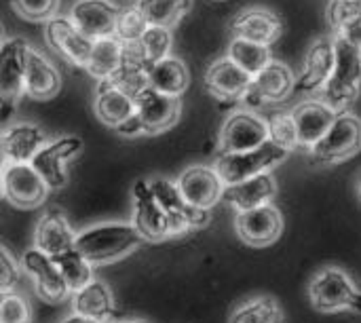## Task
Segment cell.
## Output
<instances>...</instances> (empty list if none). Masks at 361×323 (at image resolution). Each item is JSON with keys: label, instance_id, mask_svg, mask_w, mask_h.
Masks as SVG:
<instances>
[{"label": "cell", "instance_id": "cell-1", "mask_svg": "<svg viewBox=\"0 0 361 323\" xmlns=\"http://www.w3.org/2000/svg\"><path fill=\"white\" fill-rule=\"evenodd\" d=\"M144 239L125 222H104L76 233L74 250L89 264H110L133 254Z\"/></svg>", "mask_w": 361, "mask_h": 323}, {"label": "cell", "instance_id": "cell-2", "mask_svg": "<svg viewBox=\"0 0 361 323\" xmlns=\"http://www.w3.org/2000/svg\"><path fill=\"white\" fill-rule=\"evenodd\" d=\"M332 36V34H330ZM334 38V36H332ZM334 70L319 91L322 97L336 114L347 112L361 91V51L343 38H334Z\"/></svg>", "mask_w": 361, "mask_h": 323}, {"label": "cell", "instance_id": "cell-3", "mask_svg": "<svg viewBox=\"0 0 361 323\" xmlns=\"http://www.w3.org/2000/svg\"><path fill=\"white\" fill-rule=\"evenodd\" d=\"M309 300L319 313H361V290L341 267H324L311 277Z\"/></svg>", "mask_w": 361, "mask_h": 323}, {"label": "cell", "instance_id": "cell-4", "mask_svg": "<svg viewBox=\"0 0 361 323\" xmlns=\"http://www.w3.org/2000/svg\"><path fill=\"white\" fill-rule=\"evenodd\" d=\"M288 154L290 152H286L283 148H279L277 144H273L269 140L254 150L220 152V157L216 159V163L212 167L216 169V173L224 182V186H231V184L250 180L254 176L273 171L275 167H279L288 159Z\"/></svg>", "mask_w": 361, "mask_h": 323}, {"label": "cell", "instance_id": "cell-5", "mask_svg": "<svg viewBox=\"0 0 361 323\" xmlns=\"http://www.w3.org/2000/svg\"><path fill=\"white\" fill-rule=\"evenodd\" d=\"M361 150V118L343 112L336 114L330 129L324 133V138L309 150L311 161L319 167L324 165H336L351 157H355Z\"/></svg>", "mask_w": 361, "mask_h": 323}, {"label": "cell", "instance_id": "cell-6", "mask_svg": "<svg viewBox=\"0 0 361 323\" xmlns=\"http://www.w3.org/2000/svg\"><path fill=\"white\" fill-rule=\"evenodd\" d=\"M148 184H150L154 199L159 201L161 209L165 212V216L169 220V237H182V235L203 228L212 222V212L197 209V207L188 205L182 199L176 182H171L167 178H152V180H148Z\"/></svg>", "mask_w": 361, "mask_h": 323}, {"label": "cell", "instance_id": "cell-7", "mask_svg": "<svg viewBox=\"0 0 361 323\" xmlns=\"http://www.w3.org/2000/svg\"><path fill=\"white\" fill-rule=\"evenodd\" d=\"M30 42L25 38H8L0 42V118L11 116L23 97L25 55Z\"/></svg>", "mask_w": 361, "mask_h": 323}, {"label": "cell", "instance_id": "cell-8", "mask_svg": "<svg viewBox=\"0 0 361 323\" xmlns=\"http://www.w3.org/2000/svg\"><path fill=\"white\" fill-rule=\"evenodd\" d=\"M82 150V140L76 135H61L47 142L30 161L34 171L42 178L49 190H61L68 184V161Z\"/></svg>", "mask_w": 361, "mask_h": 323}, {"label": "cell", "instance_id": "cell-9", "mask_svg": "<svg viewBox=\"0 0 361 323\" xmlns=\"http://www.w3.org/2000/svg\"><path fill=\"white\" fill-rule=\"evenodd\" d=\"M269 142V121L254 110L233 112L220 129V152H245Z\"/></svg>", "mask_w": 361, "mask_h": 323}, {"label": "cell", "instance_id": "cell-10", "mask_svg": "<svg viewBox=\"0 0 361 323\" xmlns=\"http://www.w3.org/2000/svg\"><path fill=\"white\" fill-rule=\"evenodd\" d=\"M296 87V76L294 70L277 59H271V63L252 78L250 89L243 95V104L247 108H260V106H271L286 102Z\"/></svg>", "mask_w": 361, "mask_h": 323}, {"label": "cell", "instance_id": "cell-11", "mask_svg": "<svg viewBox=\"0 0 361 323\" xmlns=\"http://www.w3.org/2000/svg\"><path fill=\"white\" fill-rule=\"evenodd\" d=\"M2 184H4V199L19 209L40 207L49 197L47 184L30 163L6 165L2 169Z\"/></svg>", "mask_w": 361, "mask_h": 323}, {"label": "cell", "instance_id": "cell-12", "mask_svg": "<svg viewBox=\"0 0 361 323\" xmlns=\"http://www.w3.org/2000/svg\"><path fill=\"white\" fill-rule=\"evenodd\" d=\"M235 228L245 245L269 248L283 233V216L273 203H267L247 212H237Z\"/></svg>", "mask_w": 361, "mask_h": 323}, {"label": "cell", "instance_id": "cell-13", "mask_svg": "<svg viewBox=\"0 0 361 323\" xmlns=\"http://www.w3.org/2000/svg\"><path fill=\"white\" fill-rule=\"evenodd\" d=\"M180 114H182L180 97L159 93L150 87H146L135 97V116L140 121L144 135H157L169 131L180 121Z\"/></svg>", "mask_w": 361, "mask_h": 323}, {"label": "cell", "instance_id": "cell-14", "mask_svg": "<svg viewBox=\"0 0 361 323\" xmlns=\"http://www.w3.org/2000/svg\"><path fill=\"white\" fill-rule=\"evenodd\" d=\"M228 30L233 38H243L262 47H271L281 38L283 21L275 11L267 6H247L237 11V15L228 23Z\"/></svg>", "mask_w": 361, "mask_h": 323}, {"label": "cell", "instance_id": "cell-15", "mask_svg": "<svg viewBox=\"0 0 361 323\" xmlns=\"http://www.w3.org/2000/svg\"><path fill=\"white\" fill-rule=\"evenodd\" d=\"M176 186L188 205L205 212H212V207H216L222 201L224 193V182L209 165L186 167L176 180Z\"/></svg>", "mask_w": 361, "mask_h": 323}, {"label": "cell", "instance_id": "cell-16", "mask_svg": "<svg viewBox=\"0 0 361 323\" xmlns=\"http://www.w3.org/2000/svg\"><path fill=\"white\" fill-rule=\"evenodd\" d=\"M133 195V222L131 226L144 241L159 243L169 239V220L154 199L148 180H137L131 188Z\"/></svg>", "mask_w": 361, "mask_h": 323}, {"label": "cell", "instance_id": "cell-17", "mask_svg": "<svg viewBox=\"0 0 361 323\" xmlns=\"http://www.w3.org/2000/svg\"><path fill=\"white\" fill-rule=\"evenodd\" d=\"M121 8L110 0H76L68 19L91 40L114 36Z\"/></svg>", "mask_w": 361, "mask_h": 323}, {"label": "cell", "instance_id": "cell-18", "mask_svg": "<svg viewBox=\"0 0 361 323\" xmlns=\"http://www.w3.org/2000/svg\"><path fill=\"white\" fill-rule=\"evenodd\" d=\"M44 38L49 47L66 61L85 68L89 61V53L93 47V40L87 38L68 17H53L44 23Z\"/></svg>", "mask_w": 361, "mask_h": 323}, {"label": "cell", "instance_id": "cell-19", "mask_svg": "<svg viewBox=\"0 0 361 323\" xmlns=\"http://www.w3.org/2000/svg\"><path fill=\"white\" fill-rule=\"evenodd\" d=\"M334 61H336V53H334V38L332 36H319L311 42L305 61H302V70L296 78V87L294 91L298 93H317L324 89L326 80L330 78L332 70H334Z\"/></svg>", "mask_w": 361, "mask_h": 323}, {"label": "cell", "instance_id": "cell-20", "mask_svg": "<svg viewBox=\"0 0 361 323\" xmlns=\"http://www.w3.org/2000/svg\"><path fill=\"white\" fill-rule=\"evenodd\" d=\"M19 267L34 281V292H36V296L40 300H44V303H61L70 294V290L63 284L55 262L49 256H44L42 252H38L36 248H30V250L23 252Z\"/></svg>", "mask_w": 361, "mask_h": 323}, {"label": "cell", "instance_id": "cell-21", "mask_svg": "<svg viewBox=\"0 0 361 323\" xmlns=\"http://www.w3.org/2000/svg\"><path fill=\"white\" fill-rule=\"evenodd\" d=\"M205 89L209 95H214L220 102H241L245 91L252 85V76L245 74L235 61H231L226 55L212 61L203 76Z\"/></svg>", "mask_w": 361, "mask_h": 323}, {"label": "cell", "instance_id": "cell-22", "mask_svg": "<svg viewBox=\"0 0 361 323\" xmlns=\"http://www.w3.org/2000/svg\"><path fill=\"white\" fill-rule=\"evenodd\" d=\"M296 133H298V146L311 150L324 133L330 129V125L336 118V112L324 102V99H305L292 110Z\"/></svg>", "mask_w": 361, "mask_h": 323}, {"label": "cell", "instance_id": "cell-23", "mask_svg": "<svg viewBox=\"0 0 361 323\" xmlns=\"http://www.w3.org/2000/svg\"><path fill=\"white\" fill-rule=\"evenodd\" d=\"M23 89L32 99L47 102L53 99L61 89V74L59 70L36 49H27L25 55V74H23Z\"/></svg>", "mask_w": 361, "mask_h": 323}, {"label": "cell", "instance_id": "cell-24", "mask_svg": "<svg viewBox=\"0 0 361 323\" xmlns=\"http://www.w3.org/2000/svg\"><path fill=\"white\" fill-rule=\"evenodd\" d=\"M277 190L279 188H277L275 176L271 171H267V173L254 176L250 180L224 186L222 199L228 205H233L237 212H247V209L271 203L277 197Z\"/></svg>", "mask_w": 361, "mask_h": 323}, {"label": "cell", "instance_id": "cell-25", "mask_svg": "<svg viewBox=\"0 0 361 323\" xmlns=\"http://www.w3.org/2000/svg\"><path fill=\"white\" fill-rule=\"evenodd\" d=\"M76 233L61 212H47L40 216L34 231V248L49 258H55L68 250H74Z\"/></svg>", "mask_w": 361, "mask_h": 323}, {"label": "cell", "instance_id": "cell-26", "mask_svg": "<svg viewBox=\"0 0 361 323\" xmlns=\"http://www.w3.org/2000/svg\"><path fill=\"white\" fill-rule=\"evenodd\" d=\"M93 110L99 123H104L106 127L118 129L121 125H125L129 118L135 116V99L127 95L125 91L112 87L110 83L99 80L95 89Z\"/></svg>", "mask_w": 361, "mask_h": 323}, {"label": "cell", "instance_id": "cell-27", "mask_svg": "<svg viewBox=\"0 0 361 323\" xmlns=\"http://www.w3.org/2000/svg\"><path fill=\"white\" fill-rule=\"evenodd\" d=\"M2 142L11 163H30L47 144V133L34 123H15L2 131Z\"/></svg>", "mask_w": 361, "mask_h": 323}, {"label": "cell", "instance_id": "cell-28", "mask_svg": "<svg viewBox=\"0 0 361 323\" xmlns=\"http://www.w3.org/2000/svg\"><path fill=\"white\" fill-rule=\"evenodd\" d=\"M74 315L89 317L93 322H108L114 313V294L108 288V284L93 279L78 292H74L72 298Z\"/></svg>", "mask_w": 361, "mask_h": 323}, {"label": "cell", "instance_id": "cell-29", "mask_svg": "<svg viewBox=\"0 0 361 323\" xmlns=\"http://www.w3.org/2000/svg\"><path fill=\"white\" fill-rule=\"evenodd\" d=\"M188 85H190V72H188V66L180 57L169 55V57L152 63L148 70V87L159 93H165L171 97H182L188 89Z\"/></svg>", "mask_w": 361, "mask_h": 323}, {"label": "cell", "instance_id": "cell-30", "mask_svg": "<svg viewBox=\"0 0 361 323\" xmlns=\"http://www.w3.org/2000/svg\"><path fill=\"white\" fill-rule=\"evenodd\" d=\"M328 25L334 38H343L361 51V8L357 0H330Z\"/></svg>", "mask_w": 361, "mask_h": 323}, {"label": "cell", "instance_id": "cell-31", "mask_svg": "<svg viewBox=\"0 0 361 323\" xmlns=\"http://www.w3.org/2000/svg\"><path fill=\"white\" fill-rule=\"evenodd\" d=\"M148 25L176 28L192 8V0H135L133 4Z\"/></svg>", "mask_w": 361, "mask_h": 323}, {"label": "cell", "instance_id": "cell-32", "mask_svg": "<svg viewBox=\"0 0 361 323\" xmlns=\"http://www.w3.org/2000/svg\"><path fill=\"white\" fill-rule=\"evenodd\" d=\"M228 323H286V313L277 298L254 296L235 307Z\"/></svg>", "mask_w": 361, "mask_h": 323}, {"label": "cell", "instance_id": "cell-33", "mask_svg": "<svg viewBox=\"0 0 361 323\" xmlns=\"http://www.w3.org/2000/svg\"><path fill=\"white\" fill-rule=\"evenodd\" d=\"M121 49H123V40H118L116 36H106V38H97L93 40L91 53H89V61L85 66V70L99 80H108L121 61Z\"/></svg>", "mask_w": 361, "mask_h": 323}, {"label": "cell", "instance_id": "cell-34", "mask_svg": "<svg viewBox=\"0 0 361 323\" xmlns=\"http://www.w3.org/2000/svg\"><path fill=\"white\" fill-rule=\"evenodd\" d=\"M226 57L231 61H235L252 78L256 74H260L273 59L269 47H262V44H256V42H250V40H243V38H233L231 40Z\"/></svg>", "mask_w": 361, "mask_h": 323}, {"label": "cell", "instance_id": "cell-35", "mask_svg": "<svg viewBox=\"0 0 361 323\" xmlns=\"http://www.w3.org/2000/svg\"><path fill=\"white\" fill-rule=\"evenodd\" d=\"M51 260L55 262V267L70 292H78L80 288H85L87 284L93 281V264H89L76 250H68Z\"/></svg>", "mask_w": 361, "mask_h": 323}, {"label": "cell", "instance_id": "cell-36", "mask_svg": "<svg viewBox=\"0 0 361 323\" xmlns=\"http://www.w3.org/2000/svg\"><path fill=\"white\" fill-rule=\"evenodd\" d=\"M140 44L144 49V55L148 59V63H157L165 57L171 55V44H173V34L167 28H159V25H148L140 38Z\"/></svg>", "mask_w": 361, "mask_h": 323}, {"label": "cell", "instance_id": "cell-37", "mask_svg": "<svg viewBox=\"0 0 361 323\" xmlns=\"http://www.w3.org/2000/svg\"><path fill=\"white\" fill-rule=\"evenodd\" d=\"M269 121V140L273 144H277L279 148H283L286 152H292L298 146V133H296V123L292 112H279L273 114Z\"/></svg>", "mask_w": 361, "mask_h": 323}, {"label": "cell", "instance_id": "cell-38", "mask_svg": "<svg viewBox=\"0 0 361 323\" xmlns=\"http://www.w3.org/2000/svg\"><path fill=\"white\" fill-rule=\"evenodd\" d=\"M61 0H11V6L27 21H49L57 17Z\"/></svg>", "mask_w": 361, "mask_h": 323}, {"label": "cell", "instance_id": "cell-39", "mask_svg": "<svg viewBox=\"0 0 361 323\" xmlns=\"http://www.w3.org/2000/svg\"><path fill=\"white\" fill-rule=\"evenodd\" d=\"M148 28L146 19L142 17V13L131 4V6H125L121 8V15H118V23H116V38L123 40V42H129V40H140L144 30Z\"/></svg>", "mask_w": 361, "mask_h": 323}, {"label": "cell", "instance_id": "cell-40", "mask_svg": "<svg viewBox=\"0 0 361 323\" xmlns=\"http://www.w3.org/2000/svg\"><path fill=\"white\" fill-rule=\"evenodd\" d=\"M32 311L23 296L19 294H4L0 298V323H30Z\"/></svg>", "mask_w": 361, "mask_h": 323}, {"label": "cell", "instance_id": "cell-41", "mask_svg": "<svg viewBox=\"0 0 361 323\" xmlns=\"http://www.w3.org/2000/svg\"><path fill=\"white\" fill-rule=\"evenodd\" d=\"M19 284V264L13 254L0 245V294H13Z\"/></svg>", "mask_w": 361, "mask_h": 323}, {"label": "cell", "instance_id": "cell-42", "mask_svg": "<svg viewBox=\"0 0 361 323\" xmlns=\"http://www.w3.org/2000/svg\"><path fill=\"white\" fill-rule=\"evenodd\" d=\"M6 165H11V161H8V154H6V148H4V142H2V131H0V171Z\"/></svg>", "mask_w": 361, "mask_h": 323}, {"label": "cell", "instance_id": "cell-43", "mask_svg": "<svg viewBox=\"0 0 361 323\" xmlns=\"http://www.w3.org/2000/svg\"><path fill=\"white\" fill-rule=\"evenodd\" d=\"M61 323H99V322H93V319H89V317H80V315H70L68 319H63Z\"/></svg>", "mask_w": 361, "mask_h": 323}, {"label": "cell", "instance_id": "cell-44", "mask_svg": "<svg viewBox=\"0 0 361 323\" xmlns=\"http://www.w3.org/2000/svg\"><path fill=\"white\" fill-rule=\"evenodd\" d=\"M4 197V184H2V171H0V199Z\"/></svg>", "mask_w": 361, "mask_h": 323}, {"label": "cell", "instance_id": "cell-45", "mask_svg": "<svg viewBox=\"0 0 361 323\" xmlns=\"http://www.w3.org/2000/svg\"><path fill=\"white\" fill-rule=\"evenodd\" d=\"M357 195H360V201H361V173H360V178H357Z\"/></svg>", "mask_w": 361, "mask_h": 323}, {"label": "cell", "instance_id": "cell-46", "mask_svg": "<svg viewBox=\"0 0 361 323\" xmlns=\"http://www.w3.org/2000/svg\"><path fill=\"white\" fill-rule=\"evenodd\" d=\"M2 36H4V25L0 23V42H2Z\"/></svg>", "mask_w": 361, "mask_h": 323}, {"label": "cell", "instance_id": "cell-47", "mask_svg": "<svg viewBox=\"0 0 361 323\" xmlns=\"http://www.w3.org/2000/svg\"><path fill=\"white\" fill-rule=\"evenodd\" d=\"M121 323H148V322H137V319H135V322H121Z\"/></svg>", "mask_w": 361, "mask_h": 323}]
</instances>
